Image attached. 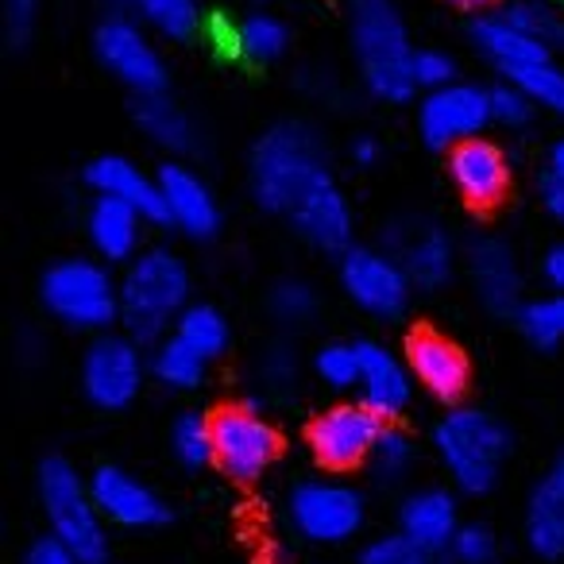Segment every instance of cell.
I'll use <instances>...</instances> for the list:
<instances>
[{
  "instance_id": "6da1fadb",
  "label": "cell",
  "mask_w": 564,
  "mask_h": 564,
  "mask_svg": "<svg viewBox=\"0 0 564 564\" xmlns=\"http://www.w3.org/2000/svg\"><path fill=\"white\" fill-rule=\"evenodd\" d=\"M333 182L322 140L306 124H274L251 151V194L271 213L291 217L302 202Z\"/></svg>"
},
{
  "instance_id": "7a4b0ae2",
  "label": "cell",
  "mask_w": 564,
  "mask_h": 564,
  "mask_svg": "<svg viewBox=\"0 0 564 564\" xmlns=\"http://www.w3.org/2000/svg\"><path fill=\"white\" fill-rule=\"evenodd\" d=\"M352 24V51L356 66L364 74V86L383 101H406L417 89L414 82V55L410 47L402 12L391 0H352L348 9Z\"/></svg>"
},
{
  "instance_id": "3957f363",
  "label": "cell",
  "mask_w": 564,
  "mask_h": 564,
  "mask_svg": "<svg viewBox=\"0 0 564 564\" xmlns=\"http://www.w3.org/2000/svg\"><path fill=\"white\" fill-rule=\"evenodd\" d=\"M189 302V271L171 248H148L124 267L120 322L135 340H155L171 329Z\"/></svg>"
},
{
  "instance_id": "277c9868",
  "label": "cell",
  "mask_w": 564,
  "mask_h": 564,
  "mask_svg": "<svg viewBox=\"0 0 564 564\" xmlns=\"http://www.w3.org/2000/svg\"><path fill=\"white\" fill-rule=\"evenodd\" d=\"M433 445L464 495H487L499 484V471L510 456V433L502 422L476 406H456L433 433Z\"/></svg>"
},
{
  "instance_id": "5b68a950",
  "label": "cell",
  "mask_w": 564,
  "mask_h": 564,
  "mask_svg": "<svg viewBox=\"0 0 564 564\" xmlns=\"http://www.w3.org/2000/svg\"><path fill=\"white\" fill-rule=\"evenodd\" d=\"M43 306L70 329H109L120 317V282L97 259H63L43 274Z\"/></svg>"
},
{
  "instance_id": "8992f818",
  "label": "cell",
  "mask_w": 564,
  "mask_h": 564,
  "mask_svg": "<svg viewBox=\"0 0 564 564\" xmlns=\"http://www.w3.org/2000/svg\"><path fill=\"white\" fill-rule=\"evenodd\" d=\"M40 499L43 514L51 522V533L63 538L74 553L86 564H101L109 553V538H105V514L97 510L89 484L66 460H47L40 468Z\"/></svg>"
},
{
  "instance_id": "52a82bcc",
  "label": "cell",
  "mask_w": 564,
  "mask_h": 564,
  "mask_svg": "<svg viewBox=\"0 0 564 564\" xmlns=\"http://www.w3.org/2000/svg\"><path fill=\"white\" fill-rule=\"evenodd\" d=\"M286 514L299 538L314 545H340L364 525V495L337 479H306L286 499Z\"/></svg>"
},
{
  "instance_id": "ba28073f",
  "label": "cell",
  "mask_w": 564,
  "mask_h": 564,
  "mask_svg": "<svg viewBox=\"0 0 564 564\" xmlns=\"http://www.w3.org/2000/svg\"><path fill=\"white\" fill-rule=\"evenodd\" d=\"M279 453V433L251 406H225L213 417V460L236 484H256Z\"/></svg>"
},
{
  "instance_id": "9c48e42d",
  "label": "cell",
  "mask_w": 564,
  "mask_h": 564,
  "mask_svg": "<svg viewBox=\"0 0 564 564\" xmlns=\"http://www.w3.org/2000/svg\"><path fill=\"white\" fill-rule=\"evenodd\" d=\"M383 430L387 425L376 410H368L364 402H340V406H329L325 414L314 417V425H310V448H314L322 468L348 471L371 460Z\"/></svg>"
},
{
  "instance_id": "30bf717a",
  "label": "cell",
  "mask_w": 564,
  "mask_h": 564,
  "mask_svg": "<svg viewBox=\"0 0 564 564\" xmlns=\"http://www.w3.org/2000/svg\"><path fill=\"white\" fill-rule=\"evenodd\" d=\"M340 286L371 317H399L410 302V274L399 256L376 248H348L340 256Z\"/></svg>"
},
{
  "instance_id": "8fae6325",
  "label": "cell",
  "mask_w": 564,
  "mask_h": 564,
  "mask_svg": "<svg viewBox=\"0 0 564 564\" xmlns=\"http://www.w3.org/2000/svg\"><path fill=\"white\" fill-rule=\"evenodd\" d=\"M94 47H97V58L105 63V70L117 82H124L132 94H140V97L163 94V86H166L163 55H159L155 43L148 40V32H143L135 20H128V17L105 20L94 35Z\"/></svg>"
},
{
  "instance_id": "7c38bea8",
  "label": "cell",
  "mask_w": 564,
  "mask_h": 564,
  "mask_svg": "<svg viewBox=\"0 0 564 564\" xmlns=\"http://www.w3.org/2000/svg\"><path fill=\"white\" fill-rule=\"evenodd\" d=\"M491 124V97L487 89L453 82V86L430 89L417 109V128L430 148H460L464 140H476Z\"/></svg>"
},
{
  "instance_id": "4fadbf2b",
  "label": "cell",
  "mask_w": 564,
  "mask_h": 564,
  "mask_svg": "<svg viewBox=\"0 0 564 564\" xmlns=\"http://www.w3.org/2000/svg\"><path fill=\"white\" fill-rule=\"evenodd\" d=\"M143 371L135 337H97L82 356V391L94 406L124 410L140 394Z\"/></svg>"
},
{
  "instance_id": "5bb4252c",
  "label": "cell",
  "mask_w": 564,
  "mask_h": 564,
  "mask_svg": "<svg viewBox=\"0 0 564 564\" xmlns=\"http://www.w3.org/2000/svg\"><path fill=\"white\" fill-rule=\"evenodd\" d=\"M448 178L468 205L491 209L510 189V163L499 143L476 135V140H464L460 148L448 151Z\"/></svg>"
},
{
  "instance_id": "9a60e30c",
  "label": "cell",
  "mask_w": 564,
  "mask_h": 564,
  "mask_svg": "<svg viewBox=\"0 0 564 564\" xmlns=\"http://www.w3.org/2000/svg\"><path fill=\"white\" fill-rule=\"evenodd\" d=\"M406 368L414 383L437 402H460L471 383L468 356L441 333H414L406 345Z\"/></svg>"
},
{
  "instance_id": "2e32d148",
  "label": "cell",
  "mask_w": 564,
  "mask_h": 564,
  "mask_svg": "<svg viewBox=\"0 0 564 564\" xmlns=\"http://www.w3.org/2000/svg\"><path fill=\"white\" fill-rule=\"evenodd\" d=\"M89 491H94L105 522H117L124 530H148V525L166 522V502L124 468H112V464L97 468L89 479Z\"/></svg>"
},
{
  "instance_id": "e0dca14e",
  "label": "cell",
  "mask_w": 564,
  "mask_h": 564,
  "mask_svg": "<svg viewBox=\"0 0 564 564\" xmlns=\"http://www.w3.org/2000/svg\"><path fill=\"white\" fill-rule=\"evenodd\" d=\"M159 189H163V209L166 225L182 228L194 240H209L220 228V209L213 189L205 186L202 174H194L182 163H166L159 171Z\"/></svg>"
},
{
  "instance_id": "ac0fdd59",
  "label": "cell",
  "mask_w": 564,
  "mask_h": 564,
  "mask_svg": "<svg viewBox=\"0 0 564 564\" xmlns=\"http://www.w3.org/2000/svg\"><path fill=\"white\" fill-rule=\"evenodd\" d=\"M356 394L368 410H376L383 422L399 417L410 406V394H414V376L410 368H402V360L394 352H387L383 345H360V383Z\"/></svg>"
},
{
  "instance_id": "d6986e66",
  "label": "cell",
  "mask_w": 564,
  "mask_h": 564,
  "mask_svg": "<svg viewBox=\"0 0 564 564\" xmlns=\"http://www.w3.org/2000/svg\"><path fill=\"white\" fill-rule=\"evenodd\" d=\"M468 271L487 310H495V314L518 310V302H522V271H518V259L507 243L495 240V236L471 240Z\"/></svg>"
},
{
  "instance_id": "ffe728a7",
  "label": "cell",
  "mask_w": 564,
  "mask_h": 564,
  "mask_svg": "<svg viewBox=\"0 0 564 564\" xmlns=\"http://www.w3.org/2000/svg\"><path fill=\"white\" fill-rule=\"evenodd\" d=\"M143 225H151L135 205L120 202V197L97 194L86 213V236L94 251L109 263H132L140 256Z\"/></svg>"
},
{
  "instance_id": "44dd1931",
  "label": "cell",
  "mask_w": 564,
  "mask_h": 564,
  "mask_svg": "<svg viewBox=\"0 0 564 564\" xmlns=\"http://www.w3.org/2000/svg\"><path fill=\"white\" fill-rule=\"evenodd\" d=\"M86 182L105 197H120V202L135 205L151 225H166V209H163V189L159 178H148L132 159L124 155H101L89 163Z\"/></svg>"
},
{
  "instance_id": "7402d4cb",
  "label": "cell",
  "mask_w": 564,
  "mask_h": 564,
  "mask_svg": "<svg viewBox=\"0 0 564 564\" xmlns=\"http://www.w3.org/2000/svg\"><path fill=\"white\" fill-rule=\"evenodd\" d=\"M391 240L394 256L406 267L414 286L437 291V286H445L453 279V243H448V236L437 225H406L399 232H391Z\"/></svg>"
},
{
  "instance_id": "603a6c76",
  "label": "cell",
  "mask_w": 564,
  "mask_h": 564,
  "mask_svg": "<svg viewBox=\"0 0 564 564\" xmlns=\"http://www.w3.org/2000/svg\"><path fill=\"white\" fill-rule=\"evenodd\" d=\"M525 538L538 556H564V453L549 464L525 507Z\"/></svg>"
},
{
  "instance_id": "cb8c5ba5",
  "label": "cell",
  "mask_w": 564,
  "mask_h": 564,
  "mask_svg": "<svg viewBox=\"0 0 564 564\" xmlns=\"http://www.w3.org/2000/svg\"><path fill=\"white\" fill-rule=\"evenodd\" d=\"M399 525L417 545L448 553L456 530H460V510H456V499L448 491H441V487H422V491L402 499Z\"/></svg>"
},
{
  "instance_id": "d4e9b609",
  "label": "cell",
  "mask_w": 564,
  "mask_h": 564,
  "mask_svg": "<svg viewBox=\"0 0 564 564\" xmlns=\"http://www.w3.org/2000/svg\"><path fill=\"white\" fill-rule=\"evenodd\" d=\"M471 43L479 47V55L495 66L499 74L514 70L522 63H538V58H549L553 47L533 35H525L507 12H495V17H479L476 28H471Z\"/></svg>"
},
{
  "instance_id": "484cf974",
  "label": "cell",
  "mask_w": 564,
  "mask_h": 564,
  "mask_svg": "<svg viewBox=\"0 0 564 564\" xmlns=\"http://www.w3.org/2000/svg\"><path fill=\"white\" fill-rule=\"evenodd\" d=\"M135 120H140L143 135L159 143L166 151H194L197 148V128L178 105H171L163 94L140 97L135 105Z\"/></svg>"
},
{
  "instance_id": "4316f807",
  "label": "cell",
  "mask_w": 564,
  "mask_h": 564,
  "mask_svg": "<svg viewBox=\"0 0 564 564\" xmlns=\"http://www.w3.org/2000/svg\"><path fill=\"white\" fill-rule=\"evenodd\" d=\"M225 51L251 58V63H271L286 51V28L271 12H251L225 32Z\"/></svg>"
},
{
  "instance_id": "83f0119b",
  "label": "cell",
  "mask_w": 564,
  "mask_h": 564,
  "mask_svg": "<svg viewBox=\"0 0 564 564\" xmlns=\"http://www.w3.org/2000/svg\"><path fill=\"white\" fill-rule=\"evenodd\" d=\"M112 4L128 9L135 20L155 28L166 40H186V35H194L197 20H202L197 0H112Z\"/></svg>"
},
{
  "instance_id": "f1b7e54d",
  "label": "cell",
  "mask_w": 564,
  "mask_h": 564,
  "mask_svg": "<svg viewBox=\"0 0 564 564\" xmlns=\"http://www.w3.org/2000/svg\"><path fill=\"white\" fill-rule=\"evenodd\" d=\"M205 364L209 360H205L194 345H186L178 333L166 337L163 345L155 348V356H151V371H155L159 383H166L171 391H189V387L202 383Z\"/></svg>"
},
{
  "instance_id": "f546056e",
  "label": "cell",
  "mask_w": 564,
  "mask_h": 564,
  "mask_svg": "<svg viewBox=\"0 0 564 564\" xmlns=\"http://www.w3.org/2000/svg\"><path fill=\"white\" fill-rule=\"evenodd\" d=\"M502 78L514 82L518 89H525V97H530L533 105H541V109L564 117V66H556L553 55L538 58V63L514 66V70H507Z\"/></svg>"
},
{
  "instance_id": "4dcf8cb0",
  "label": "cell",
  "mask_w": 564,
  "mask_h": 564,
  "mask_svg": "<svg viewBox=\"0 0 564 564\" xmlns=\"http://www.w3.org/2000/svg\"><path fill=\"white\" fill-rule=\"evenodd\" d=\"M174 333H178L186 345H194L205 360H217L228 348V322H225V314L213 306H186L178 322H174Z\"/></svg>"
},
{
  "instance_id": "1f68e13d",
  "label": "cell",
  "mask_w": 564,
  "mask_h": 564,
  "mask_svg": "<svg viewBox=\"0 0 564 564\" xmlns=\"http://www.w3.org/2000/svg\"><path fill=\"white\" fill-rule=\"evenodd\" d=\"M518 325L538 348H556L564 345V294L553 291L538 302H525L518 310Z\"/></svg>"
},
{
  "instance_id": "d6a6232c",
  "label": "cell",
  "mask_w": 564,
  "mask_h": 564,
  "mask_svg": "<svg viewBox=\"0 0 564 564\" xmlns=\"http://www.w3.org/2000/svg\"><path fill=\"white\" fill-rule=\"evenodd\" d=\"M356 564H445V553L437 549L417 545L406 533H387V538H376L360 549V561Z\"/></svg>"
},
{
  "instance_id": "836d02e7",
  "label": "cell",
  "mask_w": 564,
  "mask_h": 564,
  "mask_svg": "<svg viewBox=\"0 0 564 564\" xmlns=\"http://www.w3.org/2000/svg\"><path fill=\"white\" fill-rule=\"evenodd\" d=\"M368 464L379 484H399V479H406L410 468H414V441L399 430H383Z\"/></svg>"
},
{
  "instance_id": "e575fe53",
  "label": "cell",
  "mask_w": 564,
  "mask_h": 564,
  "mask_svg": "<svg viewBox=\"0 0 564 564\" xmlns=\"http://www.w3.org/2000/svg\"><path fill=\"white\" fill-rule=\"evenodd\" d=\"M171 448L186 468H202L213 460V422L202 414H182L171 430Z\"/></svg>"
},
{
  "instance_id": "d590c367",
  "label": "cell",
  "mask_w": 564,
  "mask_h": 564,
  "mask_svg": "<svg viewBox=\"0 0 564 564\" xmlns=\"http://www.w3.org/2000/svg\"><path fill=\"white\" fill-rule=\"evenodd\" d=\"M317 376L333 391H356V383H360V345H325L317 352Z\"/></svg>"
},
{
  "instance_id": "8d00e7d4",
  "label": "cell",
  "mask_w": 564,
  "mask_h": 564,
  "mask_svg": "<svg viewBox=\"0 0 564 564\" xmlns=\"http://www.w3.org/2000/svg\"><path fill=\"white\" fill-rule=\"evenodd\" d=\"M507 17L514 20L525 35L549 43V47L561 43V35H564L561 20H556V12H553V0H518V4L507 9Z\"/></svg>"
},
{
  "instance_id": "74e56055",
  "label": "cell",
  "mask_w": 564,
  "mask_h": 564,
  "mask_svg": "<svg viewBox=\"0 0 564 564\" xmlns=\"http://www.w3.org/2000/svg\"><path fill=\"white\" fill-rule=\"evenodd\" d=\"M314 310H317V294L310 282L286 279L271 291V314L279 317L282 325H302Z\"/></svg>"
},
{
  "instance_id": "f35d334b",
  "label": "cell",
  "mask_w": 564,
  "mask_h": 564,
  "mask_svg": "<svg viewBox=\"0 0 564 564\" xmlns=\"http://www.w3.org/2000/svg\"><path fill=\"white\" fill-rule=\"evenodd\" d=\"M448 556L456 564H491L495 561V533L479 522H464L456 530L453 545H448Z\"/></svg>"
},
{
  "instance_id": "ab89813d",
  "label": "cell",
  "mask_w": 564,
  "mask_h": 564,
  "mask_svg": "<svg viewBox=\"0 0 564 564\" xmlns=\"http://www.w3.org/2000/svg\"><path fill=\"white\" fill-rule=\"evenodd\" d=\"M491 97V120L495 124H507V128H522L533 112V101L525 97V89H518L514 82H502V86L487 89Z\"/></svg>"
},
{
  "instance_id": "60d3db41",
  "label": "cell",
  "mask_w": 564,
  "mask_h": 564,
  "mask_svg": "<svg viewBox=\"0 0 564 564\" xmlns=\"http://www.w3.org/2000/svg\"><path fill=\"white\" fill-rule=\"evenodd\" d=\"M456 78V63L453 55H445V51H417L414 55V82L417 89H441V86H453Z\"/></svg>"
},
{
  "instance_id": "b9f144b4",
  "label": "cell",
  "mask_w": 564,
  "mask_h": 564,
  "mask_svg": "<svg viewBox=\"0 0 564 564\" xmlns=\"http://www.w3.org/2000/svg\"><path fill=\"white\" fill-rule=\"evenodd\" d=\"M40 20V0H4V35L12 47H24Z\"/></svg>"
},
{
  "instance_id": "7bdbcfd3",
  "label": "cell",
  "mask_w": 564,
  "mask_h": 564,
  "mask_svg": "<svg viewBox=\"0 0 564 564\" xmlns=\"http://www.w3.org/2000/svg\"><path fill=\"white\" fill-rule=\"evenodd\" d=\"M24 564H86L78 553H74L70 545H66L63 538H55V533H47V538L32 541V549H28Z\"/></svg>"
},
{
  "instance_id": "ee69618b",
  "label": "cell",
  "mask_w": 564,
  "mask_h": 564,
  "mask_svg": "<svg viewBox=\"0 0 564 564\" xmlns=\"http://www.w3.org/2000/svg\"><path fill=\"white\" fill-rule=\"evenodd\" d=\"M541 205H545L549 217L564 225V178L561 174H553V171L545 174V182H541Z\"/></svg>"
},
{
  "instance_id": "f6af8a7d",
  "label": "cell",
  "mask_w": 564,
  "mask_h": 564,
  "mask_svg": "<svg viewBox=\"0 0 564 564\" xmlns=\"http://www.w3.org/2000/svg\"><path fill=\"white\" fill-rule=\"evenodd\" d=\"M541 274H545L549 291L564 294V240L553 243V248L545 251V259H541Z\"/></svg>"
},
{
  "instance_id": "bcb514c9",
  "label": "cell",
  "mask_w": 564,
  "mask_h": 564,
  "mask_svg": "<svg viewBox=\"0 0 564 564\" xmlns=\"http://www.w3.org/2000/svg\"><path fill=\"white\" fill-rule=\"evenodd\" d=\"M267 379H271V383H291L294 379V360L286 348H274L271 352V360H267Z\"/></svg>"
},
{
  "instance_id": "7dc6e473",
  "label": "cell",
  "mask_w": 564,
  "mask_h": 564,
  "mask_svg": "<svg viewBox=\"0 0 564 564\" xmlns=\"http://www.w3.org/2000/svg\"><path fill=\"white\" fill-rule=\"evenodd\" d=\"M352 155H356V163H360V166H371L379 159V143L376 140H356Z\"/></svg>"
},
{
  "instance_id": "c3c4849f",
  "label": "cell",
  "mask_w": 564,
  "mask_h": 564,
  "mask_svg": "<svg viewBox=\"0 0 564 564\" xmlns=\"http://www.w3.org/2000/svg\"><path fill=\"white\" fill-rule=\"evenodd\" d=\"M549 171H553V174H561V178H564V140L556 143V148H553V155H549Z\"/></svg>"
},
{
  "instance_id": "681fc988",
  "label": "cell",
  "mask_w": 564,
  "mask_h": 564,
  "mask_svg": "<svg viewBox=\"0 0 564 564\" xmlns=\"http://www.w3.org/2000/svg\"><path fill=\"white\" fill-rule=\"evenodd\" d=\"M445 4H453V9H464V12H476V9H484L487 0H445Z\"/></svg>"
},
{
  "instance_id": "f907efd6",
  "label": "cell",
  "mask_w": 564,
  "mask_h": 564,
  "mask_svg": "<svg viewBox=\"0 0 564 564\" xmlns=\"http://www.w3.org/2000/svg\"><path fill=\"white\" fill-rule=\"evenodd\" d=\"M553 4H561V9H564V0H553Z\"/></svg>"
},
{
  "instance_id": "816d5d0a",
  "label": "cell",
  "mask_w": 564,
  "mask_h": 564,
  "mask_svg": "<svg viewBox=\"0 0 564 564\" xmlns=\"http://www.w3.org/2000/svg\"><path fill=\"white\" fill-rule=\"evenodd\" d=\"M259 4H271V0H259Z\"/></svg>"
}]
</instances>
